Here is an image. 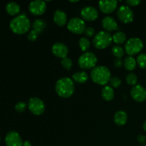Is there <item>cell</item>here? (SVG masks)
<instances>
[{"instance_id": "obj_1", "label": "cell", "mask_w": 146, "mask_h": 146, "mask_svg": "<svg viewBox=\"0 0 146 146\" xmlns=\"http://www.w3.org/2000/svg\"><path fill=\"white\" fill-rule=\"evenodd\" d=\"M9 27L17 34H24L28 32L31 27V22L25 14H21L11 20Z\"/></svg>"}, {"instance_id": "obj_2", "label": "cell", "mask_w": 146, "mask_h": 146, "mask_svg": "<svg viewBox=\"0 0 146 146\" xmlns=\"http://www.w3.org/2000/svg\"><path fill=\"white\" fill-rule=\"evenodd\" d=\"M55 90L60 97L69 98L74 94L75 90L74 81L68 77L60 78L56 83Z\"/></svg>"}, {"instance_id": "obj_3", "label": "cell", "mask_w": 146, "mask_h": 146, "mask_svg": "<svg viewBox=\"0 0 146 146\" xmlns=\"http://www.w3.org/2000/svg\"><path fill=\"white\" fill-rule=\"evenodd\" d=\"M111 71L104 66H98L94 67L91 72V78L96 84L105 86L111 79Z\"/></svg>"}, {"instance_id": "obj_4", "label": "cell", "mask_w": 146, "mask_h": 146, "mask_svg": "<svg viewBox=\"0 0 146 146\" xmlns=\"http://www.w3.org/2000/svg\"><path fill=\"white\" fill-rule=\"evenodd\" d=\"M113 37L109 32L101 31L97 33L93 39V44L98 49H104L111 44Z\"/></svg>"}, {"instance_id": "obj_5", "label": "cell", "mask_w": 146, "mask_h": 146, "mask_svg": "<svg viewBox=\"0 0 146 146\" xmlns=\"http://www.w3.org/2000/svg\"><path fill=\"white\" fill-rule=\"evenodd\" d=\"M98 61L96 56L92 52H84L78 58V65L83 69H90L96 67Z\"/></svg>"}, {"instance_id": "obj_6", "label": "cell", "mask_w": 146, "mask_h": 146, "mask_svg": "<svg viewBox=\"0 0 146 146\" xmlns=\"http://www.w3.org/2000/svg\"><path fill=\"white\" fill-rule=\"evenodd\" d=\"M143 48V42L137 37H133L126 41L125 44V51L129 56L135 55L139 53Z\"/></svg>"}, {"instance_id": "obj_7", "label": "cell", "mask_w": 146, "mask_h": 146, "mask_svg": "<svg viewBox=\"0 0 146 146\" xmlns=\"http://www.w3.org/2000/svg\"><path fill=\"white\" fill-rule=\"evenodd\" d=\"M28 108L34 115H40L45 111V104L41 98L32 97L28 102Z\"/></svg>"}, {"instance_id": "obj_8", "label": "cell", "mask_w": 146, "mask_h": 146, "mask_svg": "<svg viewBox=\"0 0 146 146\" xmlns=\"http://www.w3.org/2000/svg\"><path fill=\"white\" fill-rule=\"evenodd\" d=\"M67 28L71 32L75 34H81L84 33L86 29V24L84 19L78 17L71 18L68 21Z\"/></svg>"}, {"instance_id": "obj_9", "label": "cell", "mask_w": 146, "mask_h": 146, "mask_svg": "<svg viewBox=\"0 0 146 146\" xmlns=\"http://www.w3.org/2000/svg\"><path fill=\"white\" fill-rule=\"evenodd\" d=\"M117 17L118 19L123 23L128 24L133 21L134 14L130 7L126 5H121L117 10Z\"/></svg>"}, {"instance_id": "obj_10", "label": "cell", "mask_w": 146, "mask_h": 146, "mask_svg": "<svg viewBox=\"0 0 146 146\" xmlns=\"http://www.w3.org/2000/svg\"><path fill=\"white\" fill-rule=\"evenodd\" d=\"M46 9V4L42 0H34L30 2L29 5V11L34 15H41Z\"/></svg>"}, {"instance_id": "obj_11", "label": "cell", "mask_w": 146, "mask_h": 146, "mask_svg": "<svg viewBox=\"0 0 146 146\" xmlns=\"http://www.w3.org/2000/svg\"><path fill=\"white\" fill-rule=\"evenodd\" d=\"M131 96L134 101L143 102L146 100V89L140 84L134 86L131 91Z\"/></svg>"}, {"instance_id": "obj_12", "label": "cell", "mask_w": 146, "mask_h": 146, "mask_svg": "<svg viewBox=\"0 0 146 146\" xmlns=\"http://www.w3.org/2000/svg\"><path fill=\"white\" fill-rule=\"evenodd\" d=\"M5 143L7 146H23V141L21 136L17 132L9 131L5 137Z\"/></svg>"}, {"instance_id": "obj_13", "label": "cell", "mask_w": 146, "mask_h": 146, "mask_svg": "<svg viewBox=\"0 0 146 146\" xmlns=\"http://www.w3.org/2000/svg\"><path fill=\"white\" fill-rule=\"evenodd\" d=\"M81 16L83 19L86 21H94L98 17V11L94 7L87 6L84 7L81 11Z\"/></svg>"}, {"instance_id": "obj_14", "label": "cell", "mask_w": 146, "mask_h": 146, "mask_svg": "<svg viewBox=\"0 0 146 146\" xmlns=\"http://www.w3.org/2000/svg\"><path fill=\"white\" fill-rule=\"evenodd\" d=\"M100 10L104 14H111L117 9L118 1L115 0H101L98 2Z\"/></svg>"}, {"instance_id": "obj_15", "label": "cell", "mask_w": 146, "mask_h": 146, "mask_svg": "<svg viewBox=\"0 0 146 146\" xmlns=\"http://www.w3.org/2000/svg\"><path fill=\"white\" fill-rule=\"evenodd\" d=\"M51 51L58 58H64L67 57L68 54V48L66 46L61 42H56L53 44Z\"/></svg>"}, {"instance_id": "obj_16", "label": "cell", "mask_w": 146, "mask_h": 146, "mask_svg": "<svg viewBox=\"0 0 146 146\" xmlns=\"http://www.w3.org/2000/svg\"><path fill=\"white\" fill-rule=\"evenodd\" d=\"M102 27L106 31H113L118 29L116 21L111 17H104L101 21Z\"/></svg>"}, {"instance_id": "obj_17", "label": "cell", "mask_w": 146, "mask_h": 146, "mask_svg": "<svg viewBox=\"0 0 146 146\" xmlns=\"http://www.w3.org/2000/svg\"><path fill=\"white\" fill-rule=\"evenodd\" d=\"M54 21L56 25L63 27L67 21L66 14L61 9L56 10L54 14Z\"/></svg>"}, {"instance_id": "obj_18", "label": "cell", "mask_w": 146, "mask_h": 146, "mask_svg": "<svg viewBox=\"0 0 146 146\" xmlns=\"http://www.w3.org/2000/svg\"><path fill=\"white\" fill-rule=\"evenodd\" d=\"M127 121H128V115L125 111H118L114 115V122L119 126L125 125Z\"/></svg>"}, {"instance_id": "obj_19", "label": "cell", "mask_w": 146, "mask_h": 146, "mask_svg": "<svg viewBox=\"0 0 146 146\" xmlns=\"http://www.w3.org/2000/svg\"><path fill=\"white\" fill-rule=\"evenodd\" d=\"M6 11L8 13L9 15L14 16L18 14L20 12L21 10V7H20L19 4L17 3L14 2V1H10V2L7 3L6 5Z\"/></svg>"}, {"instance_id": "obj_20", "label": "cell", "mask_w": 146, "mask_h": 146, "mask_svg": "<svg viewBox=\"0 0 146 146\" xmlns=\"http://www.w3.org/2000/svg\"><path fill=\"white\" fill-rule=\"evenodd\" d=\"M114 91L113 88L111 86H105L104 88H102L101 91V96H102L103 98L107 101H110L113 100L114 98Z\"/></svg>"}, {"instance_id": "obj_21", "label": "cell", "mask_w": 146, "mask_h": 146, "mask_svg": "<svg viewBox=\"0 0 146 146\" xmlns=\"http://www.w3.org/2000/svg\"><path fill=\"white\" fill-rule=\"evenodd\" d=\"M46 27V23L44 20L41 19H37L34 21L32 24V28L34 31L38 34H40L44 31V29Z\"/></svg>"}, {"instance_id": "obj_22", "label": "cell", "mask_w": 146, "mask_h": 146, "mask_svg": "<svg viewBox=\"0 0 146 146\" xmlns=\"http://www.w3.org/2000/svg\"><path fill=\"white\" fill-rule=\"evenodd\" d=\"M74 81L79 84H84L88 80V76L85 71H78L76 72L72 76Z\"/></svg>"}, {"instance_id": "obj_23", "label": "cell", "mask_w": 146, "mask_h": 146, "mask_svg": "<svg viewBox=\"0 0 146 146\" xmlns=\"http://www.w3.org/2000/svg\"><path fill=\"white\" fill-rule=\"evenodd\" d=\"M136 60L133 58V56H128L125 57V60L123 61V65L126 70L128 71H133L136 67Z\"/></svg>"}, {"instance_id": "obj_24", "label": "cell", "mask_w": 146, "mask_h": 146, "mask_svg": "<svg viewBox=\"0 0 146 146\" xmlns=\"http://www.w3.org/2000/svg\"><path fill=\"white\" fill-rule=\"evenodd\" d=\"M113 37V41L117 44H122L126 41V35L123 31H118L115 33Z\"/></svg>"}, {"instance_id": "obj_25", "label": "cell", "mask_w": 146, "mask_h": 146, "mask_svg": "<svg viewBox=\"0 0 146 146\" xmlns=\"http://www.w3.org/2000/svg\"><path fill=\"white\" fill-rule=\"evenodd\" d=\"M78 45L83 51H86L90 48L91 43H90L88 38H86V37H82L80 38L79 41H78Z\"/></svg>"}, {"instance_id": "obj_26", "label": "cell", "mask_w": 146, "mask_h": 146, "mask_svg": "<svg viewBox=\"0 0 146 146\" xmlns=\"http://www.w3.org/2000/svg\"><path fill=\"white\" fill-rule=\"evenodd\" d=\"M112 53L116 58H121L124 56V49L119 45H115L112 48Z\"/></svg>"}, {"instance_id": "obj_27", "label": "cell", "mask_w": 146, "mask_h": 146, "mask_svg": "<svg viewBox=\"0 0 146 146\" xmlns=\"http://www.w3.org/2000/svg\"><path fill=\"white\" fill-rule=\"evenodd\" d=\"M125 80H126L127 84H129V85L135 86L137 85L136 84L138 82V76L133 73H130L126 76Z\"/></svg>"}, {"instance_id": "obj_28", "label": "cell", "mask_w": 146, "mask_h": 146, "mask_svg": "<svg viewBox=\"0 0 146 146\" xmlns=\"http://www.w3.org/2000/svg\"><path fill=\"white\" fill-rule=\"evenodd\" d=\"M137 64L141 68H146V54L142 53L137 57Z\"/></svg>"}, {"instance_id": "obj_29", "label": "cell", "mask_w": 146, "mask_h": 146, "mask_svg": "<svg viewBox=\"0 0 146 146\" xmlns=\"http://www.w3.org/2000/svg\"><path fill=\"white\" fill-rule=\"evenodd\" d=\"M61 63V66H62L66 70L71 69L73 65L72 60H71L70 58H68V57H66V58H62Z\"/></svg>"}, {"instance_id": "obj_30", "label": "cell", "mask_w": 146, "mask_h": 146, "mask_svg": "<svg viewBox=\"0 0 146 146\" xmlns=\"http://www.w3.org/2000/svg\"><path fill=\"white\" fill-rule=\"evenodd\" d=\"M111 86L112 88H118L121 86V80L118 77H112L111 78L109 81Z\"/></svg>"}, {"instance_id": "obj_31", "label": "cell", "mask_w": 146, "mask_h": 146, "mask_svg": "<svg viewBox=\"0 0 146 146\" xmlns=\"http://www.w3.org/2000/svg\"><path fill=\"white\" fill-rule=\"evenodd\" d=\"M27 107V104L24 101H20L15 105V110L19 113L24 112Z\"/></svg>"}, {"instance_id": "obj_32", "label": "cell", "mask_w": 146, "mask_h": 146, "mask_svg": "<svg viewBox=\"0 0 146 146\" xmlns=\"http://www.w3.org/2000/svg\"><path fill=\"white\" fill-rule=\"evenodd\" d=\"M38 34L34 30H31V31H29V33L27 35V37H28V39L30 40L31 41H35L38 38Z\"/></svg>"}, {"instance_id": "obj_33", "label": "cell", "mask_w": 146, "mask_h": 146, "mask_svg": "<svg viewBox=\"0 0 146 146\" xmlns=\"http://www.w3.org/2000/svg\"><path fill=\"white\" fill-rule=\"evenodd\" d=\"M84 33H85V35L86 36L91 37L95 34V29H94V27H87V28H86Z\"/></svg>"}, {"instance_id": "obj_34", "label": "cell", "mask_w": 146, "mask_h": 146, "mask_svg": "<svg viewBox=\"0 0 146 146\" xmlns=\"http://www.w3.org/2000/svg\"><path fill=\"white\" fill-rule=\"evenodd\" d=\"M141 0H127L125 1L128 6H131V7H135V6H138L141 4Z\"/></svg>"}, {"instance_id": "obj_35", "label": "cell", "mask_w": 146, "mask_h": 146, "mask_svg": "<svg viewBox=\"0 0 146 146\" xmlns=\"http://www.w3.org/2000/svg\"><path fill=\"white\" fill-rule=\"evenodd\" d=\"M123 65V61L121 60V58H116V59L115 60V62H114V66H115V68H121Z\"/></svg>"}, {"instance_id": "obj_36", "label": "cell", "mask_w": 146, "mask_h": 146, "mask_svg": "<svg viewBox=\"0 0 146 146\" xmlns=\"http://www.w3.org/2000/svg\"><path fill=\"white\" fill-rule=\"evenodd\" d=\"M137 140H138V142L141 144H144L145 145V143L146 141V137L144 135H138V137H137Z\"/></svg>"}, {"instance_id": "obj_37", "label": "cell", "mask_w": 146, "mask_h": 146, "mask_svg": "<svg viewBox=\"0 0 146 146\" xmlns=\"http://www.w3.org/2000/svg\"><path fill=\"white\" fill-rule=\"evenodd\" d=\"M23 146H31V144L29 141H25L23 142Z\"/></svg>"}, {"instance_id": "obj_38", "label": "cell", "mask_w": 146, "mask_h": 146, "mask_svg": "<svg viewBox=\"0 0 146 146\" xmlns=\"http://www.w3.org/2000/svg\"><path fill=\"white\" fill-rule=\"evenodd\" d=\"M143 128L145 131H146V121L143 123Z\"/></svg>"}, {"instance_id": "obj_39", "label": "cell", "mask_w": 146, "mask_h": 146, "mask_svg": "<svg viewBox=\"0 0 146 146\" xmlns=\"http://www.w3.org/2000/svg\"><path fill=\"white\" fill-rule=\"evenodd\" d=\"M71 1V2H78V1Z\"/></svg>"}, {"instance_id": "obj_40", "label": "cell", "mask_w": 146, "mask_h": 146, "mask_svg": "<svg viewBox=\"0 0 146 146\" xmlns=\"http://www.w3.org/2000/svg\"><path fill=\"white\" fill-rule=\"evenodd\" d=\"M142 146H146V144H145V145H142Z\"/></svg>"}, {"instance_id": "obj_41", "label": "cell", "mask_w": 146, "mask_h": 146, "mask_svg": "<svg viewBox=\"0 0 146 146\" xmlns=\"http://www.w3.org/2000/svg\"><path fill=\"white\" fill-rule=\"evenodd\" d=\"M0 141H1V138H0Z\"/></svg>"}]
</instances>
